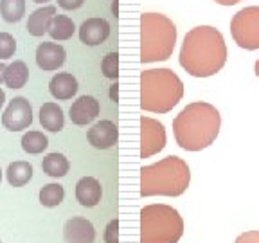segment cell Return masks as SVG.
Masks as SVG:
<instances>
[{"label":"cell","instance_id":"obj_24","mask_svg":"<svg viewBox=\"0 0 259 243\" xmlns=\"http://www.w3.org/2000/svg\"><path fill=\"white\" fill-rule=\"evenodd\" d=\"M49 139L44 135V132H38V130H31L27 134H24L22 137V148H24L25 153L38 155L44 150H47Z\"/></svg>","mask_w":259,"mask_h":243},{"label":"cell","instance_id":"obj_25","mask_svg":"<svg viewBox=\"0 0 259 243\" xmlns=\"http://www.w3.org/2000/svg\"><path fill=\"white\" fill-rule=\"evenodd\" d=\"M65 191L60 184H47L40 189V204L45 207H56L63 202Z\"/></svg>","mask_w":259,"mask_h":243},{"label":"cell","instance_id":"obj_1","mask_svg":"<svg viewBox=\"0 0 259 243\" xmlns=\"http://www.w3.org/2000/svg\"><path fill=\"white\" fill-rule=\"evenodd\" d=\"M227 63V45L222 32L209 25L191 29L180 49V65L196 77H209Z\"/></svg>","mask_w":259,"mask_h":243},{"label":"cell","instance_id":"obj_8","mask_svg":"<svg viewBox=\"0 0 259 243\" xmlns=\"http://www.w3.org/2000/svg\"><path fill=\"white\" fill-rule=\"evenodd\" d=\"M166 146V130L164 125L151 117H141V158H148L158 153Z\"/></svg>","mask_w":259,"mask_h":243},{"label":"cell","instance_id":"obj_33","mask_svg":"<svg viewBox=\"0 0 259 243\" xmlns=\"http://www.w3.org/2000/svg\"><path fill=\"white\" fill-rule=\"evenodd\" d=\"M4 70H6V65L0 63V83H4Z\"/></svg>","mask_w":259,"mask_h":243},{"label":"cell","instance_id":"obj_6","mask_svg":"<svg viewBox=\"0 0 259 243\" xmlns=\"http://www.w3.org/2000/svg\"><path fill=\"white\" fill-rule=\"evenodd\" d=\"M182 234L184 220L177 209L153 204L141 211V243H177Z\"/></svg>","mask_w":259,"mask_h":243},{"label":"cell","instance_id":"obj_32","mask_svg":"<svg viewBox=\"0 0 259 243\" xmlns=\"http://www.w3.org/2000/svg\"><path fill=\"white\" fill-rule=\"evenodd\" d=\"M214 2H218V4H222V6H234V4H238V2H241V0H214Z\"/></svg>","mask_w":259,"mask_h":243},{"label":"cell","instance_id":"obj_15","mask_svg":"<svg viewBox=\"0 0 259 243\" xmlns=\"http://www.w3.org/2000/svg\"><path fill=\"white\" fill-rule=\"evenodd\" d=\"M103 187L101 182L94 177H83L76 184V198L83 207H96L101 202Z\"/></svg>","mask_w":259,"mask_h":243},{"label":"cell","instance_id":"obj_23","mask_svg":"<svg viewBox=\"0 0 259 243\" xmlns=\"http://www.w3.org/2000/svg\"><path fill=\"white\" fill-rule=\"evenodd\" d=\"M0 15L8 24L20 22L25 15V0H0Z\"/></svg>","mask_w":259,"mask_h":243},{"label":"cell","instance_id":"obj_4","mask_svg":"<svg viewBox=\"0 0 259 243\" xmlns=\"http://www.w3.org/2000/svg\"><path fill=\"white\" fill-rule=\"evenodd\" d=\"M182 96L184 83L173 70H144L141 74V106L146 112L167 113Z\"/></svg>","mask_w":259,"mask_h":243},{"label":"cell","instance_id":"obj_20","mask_svg":"<svg viewBox=\"0 0 259 243\" xmlns=\"http://www.w3.org/2000/svg\"><path fill=\"white\" fill-rule=\"evenodd\" d=\"M8 182L13 187H22L32 178V166L27 160H15L8 166Z\"/></svg>","mask_w":259,"mask_h":243},{"label":"cell","instance_id":"obj_21","mask_svg":"<svg viewBox=\"0 0 259 243\" xmlns=\"http://www.w3.org/2000/svg\"><path fill=\"white\" fill-rule=\"evenodd\" d=\"M41 170H44L49 177L60 178L69 173L70 162L63 153H49L47 157L44 158V162H41Z\"/></svg>","mask_w":259,"mask_h":243},{"label":"cell","instance_id":"obj_13","mask_svg":"<svg viewBox=\"0 0 259 243\" xmlns=\"http://www.w3.org/2000/svg\"><path fill=\"white\" fill-rule=\"evenodd\" d=\"M110 24L105 18H89L79 27V40L85 45H101L110 36Z\"/></svg>","mask_w":259,"mask_h":243},{"label":"cell","instance_id":"obj_7","mask_svg":"<svg viewBox=\"0 0 259 243\" xmlns=\"http://www.w3.org/2000/svg\"><path fill=\"white\" fill-rule=\"evenodd\" d=\"M231 32L234 42L243 49L255 51L259 49V8L250 6V8L241 9L236 13L231 22Z\"/></svg>","mask_w":259,"mask_h":243},{"label":"cell","instance_id":"obj_31","mask_svg":"<svg viewBox=\"0 0 259 243\" xmlns=\"http://www.w3.org/2000/svg\"><path fill=\"white\" fill-rule=\"evenodd\" d=\"M110 97H112L113 103H117V83L112 85V89H110Z\"/></svg>","mask_w":259,"mask_h":243},{"label":"cell","instance_id":"obj_10","mask_svg":"<svg viewBox=\"0 0 259 243\" xmlns=\"http://www.w3.org/2000/svg\"><path fill=\"white\" fill-rule=\"evenodd\" d=\"M65 58H67V53L60 44L44 42L36 47V63L45 72L58 70L65 63Z\"/></svg>","mask_w":259,"mask_h":243},{"label":"cell","instance_id":"obj_34","mask_svg":"<svg viewBox=\"0 0 259 243\" xmlns=\"http://www.w3.org/2000/svg\"><path fill=\"white\" fill-rule=\"evenodd\" d=\"M112 13H113V16L117 18V0H113L112 2Z\"/></svg>","mask_w":259,"mask_h":243},{"label":"cell","instance_id":"obj_11","mask_svg":"<svg viewBox=\"0 0 259 243\" xmlns=\"http://www.w3.org/2000/svg\"><path fill=\"white\" fill-rule=\"evenodd\" d=\"M89 142L97 148V150H108L112 146L117 144L119 139V132H117V125L113 121H99L89 130L87 134Z\"/></svg>","mask_w":259,"mask_h":243},{"label":"cell","instance_id":"obj_5","mask_svg":"<svg viewBox=\"0 0 259 243\" xmlns=\"http://www.w3.org/2000/svg\"><path fill=\"white\" fill-rule=\"evenodd\" d=\"M177 44V27L158 13H144L141 16V61H164L173 54Z\"/></svg>","mask_w":259,"mask_h":243},{"label":"cell","instance_id":"obj_26","mask_svg":"<svg viewBox=\"0 0 259 243\" xmlns=\"http://www.w3.org/2000/svg\"><path fill=\"white\" fill-rule=\"evenodd\" d=\"M101 70L108 79H117L119 76V54L108 53L101 61Z\"/></svg>","mask_w":259,"mask_h":243},{"label":"cell","instance_id":"obj_19","mask_svg":"<svg viewBox=\"0 0 259 243\" xmlns=\"http://www.w3.org/2000/svg\"><path fill=\"white\" fill-rule=\"evenodd\" d=\"M29 79V67L22 60H15L13 63L6 65L4 70V83L9 89H22Z\"/></svg>","mask_w":259,"mask_h":243},{"label":"cell","instance_id":"obj_22","mask_svg":"<svg viewBox=\"0 0 259 243\" xmlns=\"http://www.w3.org/2000/svg\"><path fill=\"white\" fill-rule=\"evenodd\" d=\"M76 32V25H74L72 18L65 15H56L54 16L53 24L49 27V34L53 40H58V42H63V40H69L72 38V34Z\"/></svg>","mask_w":259,"mask_h":243},{"label":"cell","instance_id":"obj_37","mask_svg":"<svg viewBox=\"0 0 259 243\" xmlns=\"http://www.w3.org/2000/svg\"><path fill=\"white\" fill-rule=\"evenodd\" d=\"M32 2H36V4H47L49 0H32Z\"/></svg>","mask_w":259,"mask_h":243},{"label":"cell","instance_id":"obj_3","mask_svg":"<svg viewBox=\"0 0 259 243\" xmlns=\"http://www.w3.org/2000/svg\"><path fill=\"white\" fill-rule=\"evenodd\" d=\"M191 180L189 166L182 158L166 157L141 170L142 196H180Z\"/></svg>","mask_w":259,"mask_h":243},{"label":"cell","instance_id":"obj_2","mask_svg":"<svg viewBox=\"0 0 259 243\" xmlns=\"http://www.w3.org/2000/svg\"><path fill=\"white\" fill-rule=\"evenodd\" d=\"M222 126V115L205 101L191 103L173 121L178 146L187 151H200L216 141Z\"/></svg>","mask_w":259,"mask_h":243},{"label":"cell","instance_id":"obj_28","mask_svg":"<svg viewBox=\"0 0 259 243\" xmlns=\"http://www.w3.org/2000/svg\"><path fill=\"white\" fill-rule=\"evenodd\" d=\"M105 241L106 243H119V222L117 220H112V222L106 225Z\"/></svg>","mask_w":259,"mask_h":243},{"label":"cell","instance_id":"obj_14","mask_svg":"<svg viewBox=\"0 0 259 243\" xmlns=\"http://www.w3.org/2000/svg\"><path fill=\"white\" fill-rule=\"evenodd\" d=\"M99 101L92 96H81L72 103L69 110L70 121L77 126H85L99 115Z\"/></svg>","mask_w":259,"mask_h":243},{"label":"cell","instance_id":"obj_16","mask_svg":"<svg viewBox=\"0 0 259 243\" xmlns=\"http://www.w3.org/2000/svg\"><path fill=\"white\" fill-rule=\"evenodd\" d=\"M77 79L70 72H58L56 76L51 79L49 83V92L54 99L58 101H67V99H72L77 94Z\"/></svg>","mask_w":259,"mask_h":243},{"label":"cell","instance_id":"obj_35","mask_svg":"<svg viewBox=\"0 0 259 243\" xmlns=\"http://www.w3.org/2000/svg\"><path fill=\"white\" fill-rule=\"evenodd\" d=\"M4 101H6V94H4V90L0 89V108H2V105H4Z\"/></svg>","mask_w":259,"mask_h":243},{"label":"cell","instance_id":"obj_36","mask_svg":"<svg viewBox=\"0 0 259 243\" xmlns=\"http://www.w3.org/2000/svg\"><path fill=\"white\" fill-rule=\"evenodd\" d=\"M254 70H255V74H257V77H259V60L255 61V65H254Z\"/></svg>","mask_w":259,"mask_h":243},{"label":"cell","instance_id":"obj_18","mask_svg":"<svg viewBox=\"0 0 259 243\" xmlns=\"http://www.w3.org/2000/svg\"><path fill=\"white\" fill-rule=\"evenodd\" d=\"M40 125L44 126V130H49V132H60V130H63V108L53 101L44 103L40 108Z\"/></svg>","mask_w":259,"mask_h":243},{"label":"cell","instance_id":"obj_12","mask_svg":"<svg viewBox=\"0 0 259 243\" xmlns=\"http://www.w3.org/2000/svg\"><path fill=\"white\" fill-rule=\"evenodd\" d=\"M63 238L67 243H94L96 229L92 222L83 216H74L63 227Z\"/></svg>","mask_w":259,"mask_h":243},{"label":"cell","instance_id":"obj_29","mask_svg":"<svg viewBox=\"0 0 259 243\" xmlns=\"http://www.w3.org/2000/svg\"><path fill=\"white\" fill-rule=\"evenodd\" d=\"M83 4H85V0H58V6H60L61 9H67V11L79 9Z\"/></svg>","mask_w":259,"mask_h":243},{"label":"cell","instance_id":"obj_9","mask_svg":"<svg viewBox=\"0 0 259 243\" xmlns=\"http://www.w3.org/2000/svg\"><path fill=\"white\" fill-rule=\"evenodd\" d=\"M32 123V106L25 97H15L11 99L2 115V125L9 132H20L29 128Z\"/></svg>","mask_w":259,"mask_h":243},{"label":"cell","instance_id":"obj_27","mask_svg":"<svg viewBox=\"0 0 259 243\" xmlns=\"http://www.w3.org/2000/svg\"><path fill=\"white\" fill-rule=\"evenodd\" d=\"M16 53V40L9 32H0V60H9Z\"/></svg>","mask_w":259,"mask_h":243},{"label":"cell","instance_id":"obj_38","mask_svg":"<svg viewBox=\"0 0 259 243\" xmlns=\"http://www.w3.org/2000/svg\"><path fill=\"white\" fill-rule=\"evenodd\" d=\"M0 182H2V170H0Z\"/></svg>","mask_w":259,"mask_h":243},{"label":"cell","instance_id":"obj_30","mask_svg":"<svg viewBox=\"0 0 259 243\" xmlns=\"http://www.w3.org/2000/svg\"><path fill=\"white\" fill-rule=\"evenodd\" d=\"M236 243H259V231L245 232L236 239Z\"/></svg>","mask_w":259,"mask_h":243},{"label":"cell","instance_id":"obj_17","mask_svg":"<svg viewBox=\"0 0 259 243\" xmlns=\"http://www.w3.org/2000/svg\"><path fill=\"white\" fill-rule=\"evenodd\" d=\"M54 16H56V6H44L32 11L27 20V32L31 36H44L45 32H49Z\"/></svg>","mask_w":259,"mask_h":243}]
</instances>
